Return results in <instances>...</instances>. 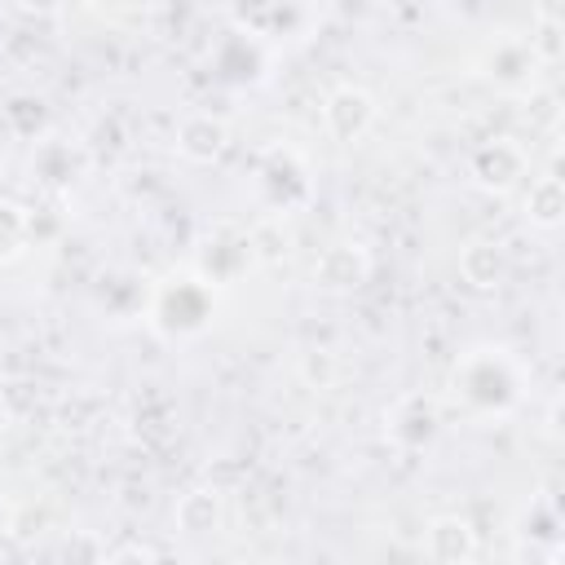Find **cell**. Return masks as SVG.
Wrapping results in <instances>:
<instances>
[{
	"instance_id": "7a4b0ae2",
	"label": "cell",
	"mask_w": 565,
	"mask_h": 565,
	"mask_svg": "<svg viewBox=\"0 0 565 565\" xmlns=\"http://www.w3.org/2000/svg\"><path fill=\"white\" fill-rule=\"evenodd\" d=\"M216 318V287L199 269H172L146 300V322L163 340L203 335Z\"/></svg>"
},
{
	"instance_id": "ffe728a7",
	"label": "cell",
	"mask_w": 565,
	"mask_h": 565,
	"mask_svg": "<svg viewBox=\"0 0 565 565\" xmlns=\"http://www.w3.org/2000/svg\"><path fill=\"white\" fill-rule=\"evenodd\" d=\"M106 565H150V552L146 547H119L106 556Z\"/></svg>"
},
{
	"instance_id": "ac0fdd59",
	"label": "cell",
	"mask_w": 565,
	"mask_h": 565,
	"mask_svg": "<svg viewBox=\"0 0 565 565\" xmlns=\"http://www.w3.org/2000/svg\"><path fill=\"white\" fill-rule=\"evenodd\" d=\"M106 543L93 534V530H71L62 534L57 552H53V565H106Z\"/></svg>"
},
{
	"instance_id": "e0dca14e",
	"label": "cell",
	"mask_w": 565,
	"mask_h": 565,
	"mask_svg": "<svg viewBox=\"0 0 565 565\" xmlns=\"http://www.w3.org/2000/svg\"><path fill=\"white\" fill-rule=\"evenodd\" d=\"M31 247V212L0 199V260H13Z\"/></svg>"
},
{
	"instance_id": "2e32d148",
	"label": "cell",
	"mask_w": 565,
	"mask_h": 565,
	"mask_svg": "<svg viewBox=\"0 0 565 565\" xmlns=\"http://www.w3.org/2000/svg\"><path fill=\"white\" fill-rule=\"evenodd\" d=\"M521 539L525 543H539L547 552H556V539H561V512L552 499H530V508L521 512Z\"/></svg>"
},
{
	"instance_id": "3957f363",
	"label": "cell",
	"mask_w": 565,
	"mask_h": 565,
	"mask_svg": "<svg viewBox=\"0 0 565 565\" xmlns=\"http://www.w3.org/2000/svg\"><path fill=\"white\" fill-rule=\"evenodd\" d=\"M477 75L499 93H530L543 75V62L525 35H499L477 53Z\"/></svg>"
},
{
	"instance_id": "4fadbf2b",
	"label": "cell",
	"mask_w": 565,
	"mask_h": 565,
	"mask_svg": "<svg viewBox=\"0 0 565 565\" xmlns=\"http://www.w3.org/2000/svg\"><path fill=\"white\" fill-rule=\"evenodd\" d=\"M79 168H84V154H79L75 146H66L62 137L40 141V146H35V154H31V172H35L40 181H49V185L71 181Z\"/></svg>"
},
{
	"instance_id": "6da1fadb",
	"label": "cell",
	"mask_w": 565,
	"mask_h": 565,
	"mask_svg": "<svg viewBox=\"0 0 565 565\" xmlns=\"http://www.w3.org/2000/svg\"><path fill=\"white\" fill-rule=\"evenodd\" d=\"M450 388L472 419H503L525 397V371L503 344H477L455 362Z\"/></svg>"
},
{
	"instance_id": "5b68a950",
	"label": "cell",
	"mask_w": 565,
	"mask_h": 565,
	"mask_svg": "<svg viewBox=\"0 0 565 565\" xmlns=\"http://www.w3.org/2000/svg\"><path fill=\"white\" fill-rule=\"evenodd\" d=\"M375 124V97L358 84H340L335 93H327L322 102V128L335 137V141H358L366 137Z\"/></svg>"
},
{
	"instance_id": "44dd1931",
	"label": "cell",
	"mask_w": 565,
	"mask_h": 565,
	"mask_svg": "<svg viewBox=\"0 0 565 565\" xmlns=\"http://www.w3.org/2000/svg\"><path fill=\"white\" fill-rule=\"evenodd\" d=\"M9 530H13V512H9V503L0 499V547H4V539H9Z\"/></svg>"
},
{
	"instance_id": "9a60e30c",
	"label": "cell",
	"mask_w": 565,
	"mask_h": 565,
	"mask_svg": "<svg viewBox=\"0 0 565 565\" xmlns=\"http://www.w3.org/2000/svg\"><path fill=\"white\" fill-rule=\"evenodd\" d=\"M216 521H221V499H216V490H185V494L177 499V525H181L185 534H207V530H216Z\"/></svg>"
},
{
	"instance_id": "7c38bea8",
	"label": "cell",
	"mask_w": 565,
	"mask_h": 565,
	"mask_svg": "<svg viewBox=\"0 0 565 565\" xmlns=\"http://www.w3.org/2000/svg\"><path fill=\"white\" fill-rule=\"evenodd\" d=\"M561 216H565V185H561V177H552V172L534 177L525 185V221L539 225V230H556Z\"/></svg>"
},
{
	"instance_id": "8fae6325",
	"label": "cell",
	"mask_w": 565,
	"mask_h": 565,
	"mask_svg": "<svg viewBox=\"0 0 565 565\" xmlns=\"http://www.w3.org/2000/svg\"><path fill=\"white\" fill-rule=\"evenodd\" d=\"M459 274H463L468 287L490 291V287L503 282V274H508V256H503L499 243H490V238H472V243H463V252H459Z\"/></svg>"
},
{
	"instance_id": "9c48e42d",
	"label": "cell",
	"mask_w": 565,
	"mask_h": 565,
	"mask_svg": "<svg viewBox=\"0 0 565 565\" xmlns=\"http://www.w3.org/2000/svg\"><path fill=\"white\" fill-rule=\"evenodd\" d=\"M225 141H230L225 119H216V115H207V110H194V115H185V119L177 124V150H181L190 163H212V159H221Z\"/></svg>"
},
{
	"instance_id": "d6986e66",
	"label": "cell",
	"mask_w": 565,
	"mask_h": 565,
	"mask_svg": "<svg viewBox=\"0 0 565 565\" xmlns=\"http://www.w3.org/2000/svg\"><path fill=\"white\" fill-rule=\"evenodd\" d=\"M300 375H305V384L327 388V384L340 375V362H335V353H331V349H309V353L300 358Z\"/></svg>"
},
{
	"instance_id": "277c9868",
	"label": "cell",
	"mask_w": 565,
	"mask_h": 565,
	"mask_svg": "<svg viewBox=\"0 0 565 565\" xmlns=\"http://www.w3.org/2000/svg\"><path fill=\"white\" fill-rule=\"evenodd\" d=\"M525 172H530V159H525L521 141H512V137H490V141H481V146L468 154V177H472V185H481V190H490V194L516 190V185L525 181Z\"/></svg>"
},
{
	"instance_id": "8992f818",
	"label": "cell",
	"mask_w": 565,
	"mask_h": 565,
	"mask_svg": "<svg viewBox=\"0 0 565 565\" xmlns=\"http://www.w3.org/2000/svg\"><path fill=\"white\" fill-rule=\"evenodd\" d=\"M366 278H371V256H366V247H358V243H331V247L313 260V282H318L322 291L344 296V291H358Z\"/></svg>"
},
{
	"instance_id": "ba28073f",
	"label": "cell",
	"mask_w": 565,
	"mask_h": 565,
	"mask_svg": "<svg viewBox=\"0 0 565 565\" xmlns=\"http://www.w3.org/2000/svg\"><path fill=\"white\" fill-rule=\"evenodd\" d=\"M424 556L433 565H463L477 556V534L463 516H437L424 530Z\"/></svg>"
},
{
	"instance_id": "30bf717a",
	"label": "cell",
	"mask_w": 565,
	"mask_h": 565,
	"mask_svg": "<svg viewBox=\"0 0 565 565\" xmlns=\"http://www.w3.org/2000/svg\"><path fill=\"white\" fill-rule=\"evenodd\" d=\"M252 265V247H247V230L243 234H234V230H225V234H216L212 243H207V252H203V265H199V274L216 287V282H234L243 269Z\"/></svg>"
},
{
	"instance_id": "52a82bcc",
	"label": "cell",
	"mask_w": 565,
	"mask_h": 565,
	"mask_svg": "<svg viewBox=\"0 0 565 565\" xmlns=\"http://www.w3.org/2000/svg\"><path fill=\"white\" fill-rule=\"evenodd\" d=\"M437 402L424 397V393H406L393 402L388 411V437L402 446V450H424L433 437H437Z\"/></svg>"
},
{
	"instance_id": "7402d4cb",
	"label": "cell",
	"mask_w": 565,
	"mask_h": 565,
	"mask_svg": "<svg viewBox=\"0 0 565 565\" xmlns=\"http://www.w3.org/2000/svg\"><path fill=\"white\" fill-rule=\"evenodd\" d=\"M150 565H185V561L172 556V552H150Z\"/></svg>"
},
{
	"instance_id": "603a6c76",
	"label": "cell",
	"mask_w": 565,
	"mask_h": 565,
	"mask_svg": "<svg viewBox=\"0 0 565 565\" xmlns=\"http://www.w3.org/2000/svg\"><path fill=\"white\" fill-rule=\"evenodd\" d=\"M463 565H477V561H463Z\"/></svg>"
},
{
	"instance_id": "5bb4252c",
	"label": "cell",
	"mask_w": 565,
	"mask_h": 565,
	"mask_svg": "<svg viewBox=\"0 0 565 565\" xmlns=\"http://www.w3.org/2000/svg\"><path fill=\"white\" fill-rule=\"evenodd\" d=\"M247 247H252V260H265V265H278L291 256V230L278 212H269L265 221H256L247 230Z\"/></svg>"
}]
</instances>
